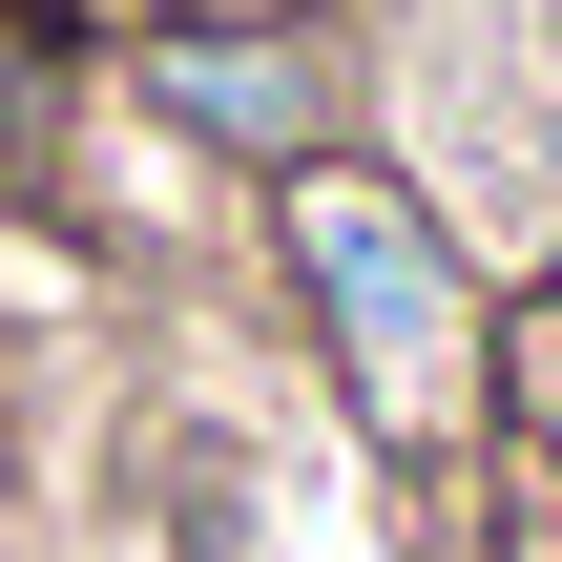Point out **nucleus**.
<instances>
[{"label":"nucleus","instance_id":"obj_3","mask_svg":"<svg viewBox=\"0 0 562 562\" xmlns=\"http://www.w3.org/2000/svg\"><path fill=\"white\" fill-rule=\"evenodd\" d=\"M501 459L562 480V313H542V292H501Z\"/></svg>","mask_w":562,"mask_h":562},{"label":"nucleus","instance_id":"obj_2","mask_svg":"<svg viewBox=\"0 0 562 562\" xmlns=\"http://www.w3.org/2000/svg\"><path fill=\"white\" fill-rule=\"evenodd\" d=\"M104 104H125L167 167H209V188H271V167H313V146H375L355 21H125V42H104Z\"/></svg>","mask_w":562,"mask_h":562},{"label":"nucleus","instance_id":"obj_4","mask_svg":"<svg viewBox=\"0 0 562 562\" xmlns=\"http://www.w3.org/2000/svg\"><path fill=\"white\" fill-rule=\"evenodd\" d=\"M83 42H125V21H334V0H63Z\"/></svg>","mask_w":562,"mask_h":562},{"label":"nucleus","instance_id":"obj_1","mask_svg":"<svg viewBox=\"0 0 562 562\" xmlns=\"http://www.w3.org/2000/svg\"><path fill=\"white\" fill-rule=\"evenodd\" d=\"M250 250L292 292L313 396L355 417L375 480H480L501 459V250L396 167V146H313L250 188Z\"/></svg>","mask_w":562,"mask_h":562},{"label":"nucleus","instance_id":"obj_5","mask_svg":"<svg viewBox=\"0 0 562 562\" xmlns=\"http://www.w3.org/2000/svg\"><path fill=\"white\" fill-rule=\"evenodd\" d=\"M501 292H542V313H562V229H542V250H521V271H501Z\"/></svg>","mask_w":562,"mask_h":562}]
</instances>
